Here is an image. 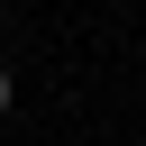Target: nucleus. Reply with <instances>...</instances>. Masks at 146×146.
<instances>
[{
  "label": "nucleus",
  "mask_w": 146,
  "mask_h": 146,
  "mask_svg": "<svg viewBox=\"0 0 146 146\" xmlns=\"http://www.w3.org/2000/svg\"><path fill=\"white\" fill-rule=\"evenodd\" d=\"M0 110H9V82H0Z\"/></svg>",
  "instance_id": "1"
}]
</instances>
